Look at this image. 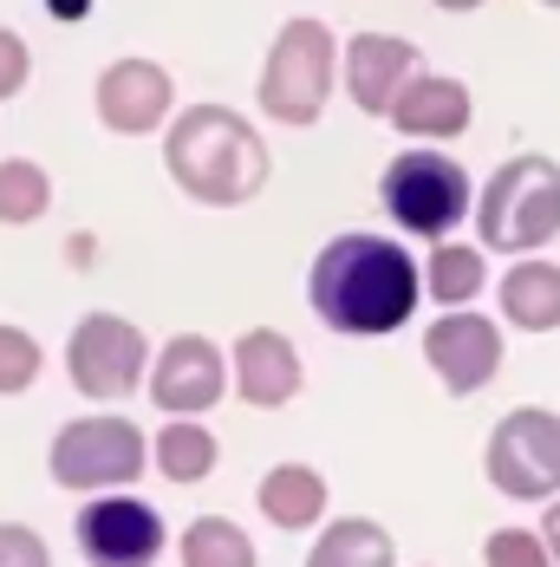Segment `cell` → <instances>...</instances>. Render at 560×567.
Returning a JSON list of instances; mask_svg holds the SVG:
<instances>
[{
    "mask_svg": "<svg viewBox=\"0 0 560 567\" xmlns=\"http://www.w3.org/2000/svg\"><path fill=\"white\" fill-rule=\"evenodd\" d=\"M424 359H431V372L444 379V392L476 398L496 372H502V333H496V320H483V313H469V307H449L444 320L424 333Z\"/></svg>",
    "mask_w": 560,
    "mask_h": 567,
    "instance_id": "cell-11",
    "label": "cell"
},
{
    "mask_svg": "<svg viewBox=\"0 0 560 567\" xmlns=\"http://www.w3.org/2000/svg\"><path fill=\"white\" fill-rule=\"evenodd\" d=\"M378 203H385V216L397 228H411L424 241H444L449 228L469 216V176L444 151H397L385 164Z\"/></svg>",
    "mask_w": 560,
    "mask_h": 567,
    "instance_id": "cell-6",
    "label": "cell"
},
{
    "mask_svg": "<svg viewBox=\"0 0 560 567\" xmlns=\"http://www.w3.org/2000/svg\"><path fill=\"white\" fill-rule=\"evenodd\" d=\"M46 13H53L59 27H79V20L92 13V0H46Z\"/></svg>",
    "mask_w": 560,
    "mask_h": 567,
    "instance_id": "cell-27",
    "label": "cell"
},
{
    "mask_svg": "<svg viewBox=\"0 0 560 567\" xmlns=\"http://www.w3.org/2000/svg\"><path fill=\"white\" fill-rule=\"evenodd\" d=\"M164 171L176 176V189L189 203H209V209H241L268 189V144L261 131L228 105H189L176 112V124L164 131Z\"/></svg>",
    "mask_w": 560,
    "mask_h": 567,
    "instance_id": "cell-2",
    "label": "cell"
},
{
    "mask_svg": "<svg viewBox=\"0 0 560 567\" xmlns=\"http://www.w3.org/2000/svg\"><path fill=\"white\" fill-rule=\"evenodd\" d=\"M502 313L515 333H554L560 327V268L554 261H515L502 275Z\"/></svg>",
    "mask_w": 560,
    "mask_h": 567,
    "instance_id": "cell-17",
    "label": "cell"
},
{
    "mask_svg": "<svg viewBox=\"0 0 560 567\" xmlns=\"http://www.w3.org/2000/svg\"><path fill=\"white\" fill-rule=\"evenodd\" d=\"M151 456H157V470H164L169 483H203L222 451H216L209 424H196V417H169L164 431H157V444H151Z\"/></svg>",
    "mask_w": 560,
    "mask_h": 567,
    "instance_id": "cell-19",
    "label": "cell"
},
{
    "mask_svg": "<svg viewBox=\"0 0 560 567\" xmlns=\"http://www.w3.org/2000/svg\"><path fill=\"white\" fill-rule=\"evenodd\" d=\"M431 7H444V13H469V7H483V0H431Z\"/></svg>",
    "mask_w": 560,
    "mask_h": 567,
    "instance_id": "cell-29",
    "label": "cell"
},
{
    "mask_svg": "<svg viewBox=\"0 0 560 567\" xmlns=\"http://www.w3.org/2000/svg\"><path fill=\"white\" fill-rule=\"evenodd\" d=\"M27 79H33V53H27V40H20L13 27H0V105L20 99Z\"/></svg>",
    "mask_w": 560,
    "mask_h": 567,
    "instance_id": "cell-26",
    "label": "cell"
},
{
    "mask_svg": "<svg viewBox=\"0 0 560 567\" xmlns=\"http://www.w3.org/2000/svg\"><path fill=\"white\" fill-rule=\"evenodd\" d=\"M424 72V53L397 33H352L345 53H339V79L352 92V105L365 117H392L397 92Z\"/></svg>",
    "mask_w": 560,
    "mask_h": 567,
    "instance_id": "cell-12",
    "label": "cell"
},
{
    "mask_svg": "<svg viewBox=\"0 0 560 567\" xmlns=\"http://www.w3.org/2000/svg\"><path fill=\"white\" fill-rule=\"evenodd\" d=\"M489 281V261H483V248H463V241H437L431 248V261H424V287L444 300V307H469L476 293Z\"/></svg>",
    "mask_w": 560,
    "mask_h": 567,
    "instance_id": "cell-21",
    "label": "cell"
},
{
    "mask_svg": "<svg viewBox=\"0 0 560 567\" xmlns=\"http://www.w3.org/2000/svg\"><path fill=\"white\" fill-rule=\"evenodd\" d=\"M307 567H392V535L372 515H339L307 548Z\"/></svg>",
    "mask_w": 560,
    "mask_h": 567,
    "instance_id": "cell-18",
    "label": "cell"
},
{
    "mask_svg": "<svg viewBox=\"0 0 560 567\" xmlns=\"http://www.w3.org/2000/svg\"><path fill=\"white\" fill-rule=\"evenodd\" d=\"M79 555L85 567H157V555L169 548L164 515L137 496H98L79 509Z\"/></svg>",
    "mask_w": 560,
    "mask_h": 567,
    "instance_id": "cell-9",
    "label": "cell"
},
{
    "mask_svg": "<svg viewBox=\"0 0 560 567\" xmlns=\"http://www.w3.org/2000/svg\"><path fill=\"white\" fill-rule=\"evenodd\" d=\"M0 567H53L46 542H40V528H27V522H0Z\"/></svg>",
    "mask_w": 560,
    "mask_h": 567,
    "instance_id": "cell-25",
    "label": "cell"
},
{
    "mask_svg": "<svg viewBox=\"0 0 560 567\" xmlns=\"http://www.w3.org/2000/svg\"><path fill=\"white\" fill-rule=\"evenodd\" d=\"M183 567H255V542L241 535V522L228 515H196L176 542Z\"/></svg>",
    "mask_w": 560,
    "mask_h": 567,
    "instance_id": "cell-20",
    "label": "cell"
},
{
    "mask_svg": "<svg viewBox=\"0 0 560 567\" xmlns=\"http://www.w3.org/2000/svg\"><path fill=\"white\" fill-rule=\"evenodd\" d=\"M483 561L489 567H554V555H548V542L535 528H496L483 542Z\"/></svg>",
    "mask_w": 560,
    "mask_h": 567,
    "instance_id": "cell-24",
    "label": "cell"
},
{
    "mask_svg": "<svg viewBox=\"0 0 560 567\" xmlns=\"http://www.w3.org/2000/svg\"><path fill=\"white\" fill-rule=\"evenodd\" d=\"M255 496H261V515H268L274 528L300 535V528H313V522L326 515V476H320L313 463H274Z\"/></svg>",
    "mask_w": 560,
    "mask_h": 567,
    "instance_id": "cell-16",
    "label": "cell"
},
{
    "mask_svg": "<svg viewBox=\"0 0 560 567\" xmlns=\"http://www.w3.org/2000/svg\"><path fill=\"white\" fill-rule=\"evenodd\" d=\"M541 542H548V555L560 561V496L548 503V515H541Z\"/></svg>",
    "mask_w": 560,
    "mask_h": 567,
    "instance_id": "cell-28",
    "label": "cell"
},
{
    "mask_svg": "<svg viewBox=\"0 0 560 567\" xmlns=\"http://www.w3.org/2000/svg\"><path fill=\"white\" fill-rule=\"evenodd\" d=\"M144 463H151L144 431L117 411H92V417L59 424L53 456H46L59 489H131L144 476Z\"/></svg>",
    "mask_w": 560,
    "mask_h": 567,
    "instance_id": "cell-5",
    "label": "cell"
},
{
    "mask_svg": "<svg viewBox=\"0 0 560 567\" xmlns=\"http://www.w3.org/2000/svg\"><path fill=\"white\" fill-rule=\"evenodd\" d=\"M476 228H483V248L496 255H515V261L541 255L560 235V164L541 151L508 157L476 196Z\"/></svg>",
    "mask_w": 560,
    "mask_h": 567,
    "instance_id": "cell-3",
    "label": "cell"
},
{
    "mask_svg": "<svg viewBox=\"0 0 560 567\" xmlns=\"http://www.w3.org/2000/svg\"><path fill=\"white\" fill-rule=\"evenodd\" d=\"M92 105H98V124H105V131H117V137H144V131L169 124L176 85H169V72L157 65V59H117V65L98 72Z\"/></svg>",
    "mask_w": 560,
    "mask_h": 567,
    "instance_id": "cell-13",
    "label": "cell"
},
{
    "mask_svg": "<svg viewBox=\"0 0 560 567\" xmlns=\"http://www.w3.org/2000/svg\"><path fill=\"white\" fill-rule=\"evenodd\" d=\"M489 483L515 503H554L560 496V411L548 404H521L489 431L483 451Z\"/></svg>",
    "mask_w": 560,
    "mask_h": 567,
    "instance_id": "cell-7",
    "label": "cell"
},
{
    "mask_svg": "<svg viewBox=\"0 0 560 567\" xmlns=\"http://www.w3.org/2000/svg\"><path fill=\"white\" fill-rule=\"evenodd\" d=\"M313 313L345 333V340H385L397 333L417 300H424V268L411 261V248H397L392 235H333L307 275Z\"/></svg>",
    "mask_w": 560,
    "mask_h": 567,
    "instance_id": "cell-1",
    "label": "cell"
},
{
    "mask_svg": "<svg viewBox=\"0 0 560 567\" xmlns=\"http://www.w3.org/2000/svg\"><path fill=\"white\" fill-rule=\"evenodd\" d=\"M333 79H339V40L326 20L313 13H293L287 27L274 33L268 47V72H261V112L274 124H320L326 99H333Z\"/></svg>",
    "mask_w": 560,
    "mask_h": 567,
    "instance_id": "cell-4",
    "label": "cell"
},
{
    "mask_svg": "<svg viewBox=\"0 0 560 567\" xmlns=\"http://www.w3.org/2000/svg\"><path fill=\"white\" fill-rule=\"evenodd\" d=\"M541 7H560V0H541Z\"/></svg>",
    "mask_w": 560,
    "mask_h": 567,
    "instance_id": "cell-30",
    "label": "cell"
},
{
    "mask_svg": "<svg viewBox=\"0 0 560 567\" xmlns=\"http://www.w3.org/2000/svg\"><path fill=\"white\" fill-rule=\"evenodd\" d=\"M144 365H151V340L124 320V313H85L65 340V372H72V392L98 398H131L144 385Z\"/></svg>",
    "mask_w": 560,
    "mask_h": 567,
    "instance_id": "cell-8",
    "label": "cell"
},
{
    "mask_svg": "<svg viewBox=\"0 0 560 567\" xmlns=\"http://www.w3.org/2000/svg\"><path fill=\"white\" fill-rule=\"evenodd\" d=\"M228 385L241 404H255V411H280V404H293L300 385H307V372H300V352L287 333L274 327H248L235 352H228Z\"/></svg>",
    "mask_w": 560,
    "mask_h": 567,
    "instance_id": "cell-14",
    "label": "cell"
},
{
    "mask_svg": "<svg viewBox=\"0 0 560 567\" xmlns=\"http://www.w3.org/2000/svg\"><path fill=\"white\" fill-rule=\"evenodd\" d=\"M469 117H476L469 85H463V79H444V72H417L392 105L397 131H404V137H431V144H437V137H463Z\"/></svg>",
    "mask_w": 560,
    "mask_h": 567,
    "instance_id": "cell-15",
    "label": "cell"
},
{
    "mask_svg": "<svg viewBox=\"0 0 560 567\" xmlns=\"http://www.w3.org/2000/svg\"><path fill=\"white\" fill-rule=\"evenodd\" d=\"M151 404L169 411V417H203L209 404H222L228 392V359L216 340H203V333H176V340L157 352V365H151Z\"/></svg>",
    "mask_w": 560,
    "mask_h": 567,
    "instance_id": "cell-10",
    "label": "cell"
},
{
    "mask_svg": "<svg viewBox=\"0 0 560 567\" xmlns=\"http://www.w3.org/2000/svg\"><path fill=\"white\" fill-rule=\"evenodd\" d=\"M53 209V176L40 171L33 157H7L0 164V223L7 228H27Z\"/></svg>",
    "mask_w": 560,
    "mask_h": 567,
    "instance_id": "cell-22",
    "label": "cell"
},
{
    "mask_svg": "<svg viewBox=\"0 0 560 567\" xmlns=\"http://www.w3.org/2000/svg\"><path fill=\"white\" fill-rule=\"evenodd\" d=\"M40 365H46V352H40V340H33L27 327H7V320H0V398L33 392Z\"/></svg>",
    "mask_w": 560,
    "mask_h": 567,
    "instance_id": "cell-23",
    "label": "cell"
}]
</instances>
